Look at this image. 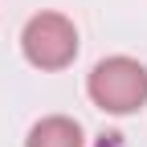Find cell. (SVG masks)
Listing matches in <instances>:
<instances>
[{
    "label": "cell",
    "instance_id": "6da1fadb",
    "mask_svg": "<svg viewBox=\"0 0 147 147\" xmlns=\"http://www.w3.org/2000/svg\"><path fill=\"white\" fill-rule=\"evenodd\" d=\"M90 102L106 115H131L147 102V65L135 57H106L90 69Z\"/></svg>",
    "mask_w": 147,
    "mask_h": 147
},
{
    "label": "cell",
    "instance_id": "7a4b0ae2",
    "mask_svg": "<svg viewBox=\"0 0 147 147\" xmlns=\"http://www.w3.org/2000/svg\"><path fill=\"white\" fill-rule=\"evenodd\" d=\"M21 49L37 69H65L78 57V29L61 12H37L21 33Z\"/></svg>",
    "mask_w": 147,
    "mask_h": 147
},
{
    "label": "cell",
    "instance_id": "3957f363",
    "mask_svg": "<svg viewBox=\"0 0 147 147\" xmlns=\"http://www.w3.org/2000/svg\"><path fill=\"white\" fill-rule=\"evenodd\" d=\"M25 147H86V143H82V127L74 123V119L49 115V119H41V123H33Z\"/></svg>",
    "mask_w": 147,
    "mask_h": 147
}]
</instances>
